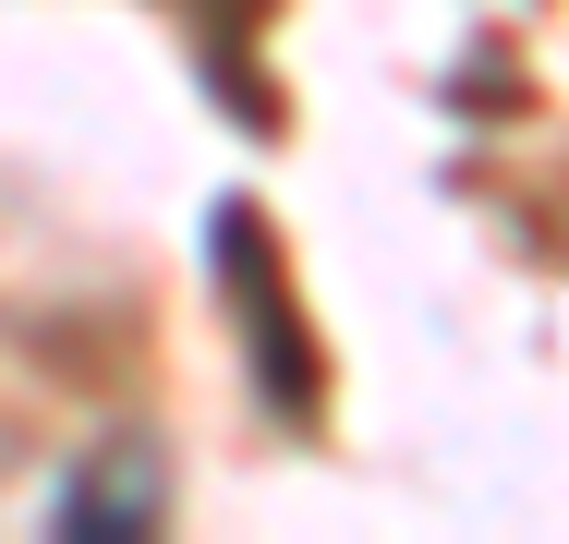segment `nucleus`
Segmentation results:
<instances>
[{
	"label": "nucleus",
	"mask_w": 569,
	"mask_h": 544,
	"mask_svg": "<svg viewBox=\"0 0 569 544\" xmlns=\"http://www.w3.org/2000/svg\"><path fill=\"white\" fill-rule=\"evenodd\" d=\"M146 508H158V460L98 447V460L61 484V508H49V521H61V533H98V521H146Z\"/></svg>",
	"instance_id": "nucleus-1"
}]
</instances>
